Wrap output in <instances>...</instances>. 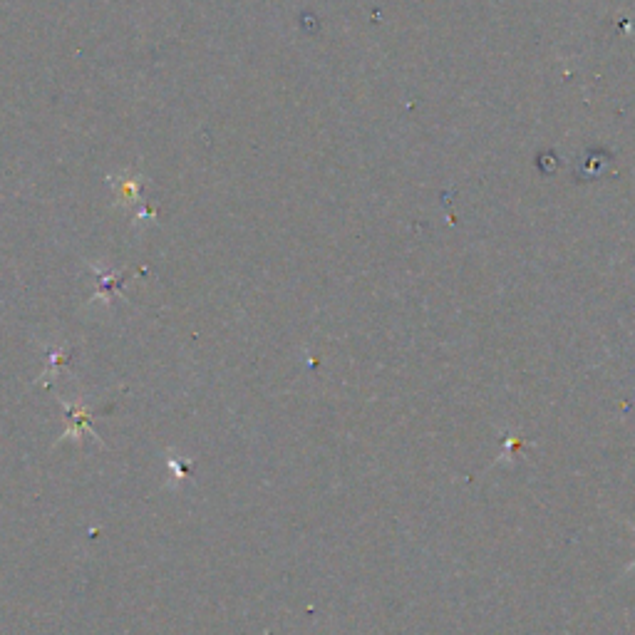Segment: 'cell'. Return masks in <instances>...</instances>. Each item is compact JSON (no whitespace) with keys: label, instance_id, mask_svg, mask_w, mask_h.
<instances>
[{"label":"cell","instance_id":"obj_1","mask_svg":"<svg viewBox=\"0 0 635 635\" xmlns=\"http://www.w3.org/2000/svg\"><path fill=\"white\" fill-rule=\"evenodd\" d=\"M110 184L117 189V196H122V201H139V187H142L139 177H115L110 179Z\"/></svg>","mask_w":635,"mask_h":635}]
</instances>
